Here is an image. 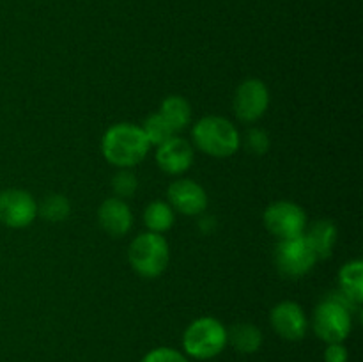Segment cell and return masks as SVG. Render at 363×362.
<instances>
[{
  "label": "cell",
  "instance_id": "ffe728a7",
  "mask_svg": "<svg viewBox=\"0 0 363 362\" xmlns=\"http://www.w3.org/2000/svg\"><path fill=\"white\" fill-rule=\"evenodd\" d=\"M140 128L142 131H144L145 138H147L149 146H160L176 135V131L172 130V126L167 123L165 117H163L160 112L151 114V116L144 121V124H142Z\"/></svg>",
  "mask_w": 363,
  "mask_h": 362
},
{
  "label": "cell",
  "instance_id": "e0dca14e",
  "mask_svg": "<svg viewBox=\"0 0 363 362\" xmlns=\"http://www.w3.org/2000/svg\"><path fill=\"white\" fill-rule=\"evenodd\" d=\"M160 114L165 117L167 123L172 126L174 131L184 130L191 121V106L183 96L172 94L165 98L160 105Z\"/></svg>",
  "mask_w": 363,
  "mask_h": 362
},
{
  "label": "cell",
  "instance_id": "ac0fdd59",
  "mask_svg": "<svg viewBox=\"0 0 363 362\" xmlns=\"http://www.w3.org/2000/svg\"><path fill=\"white\" fill-rule=\"evenodd\" d=\"M174 220H176V215H174L172 206L165 201L151 202L144 212L145 227L151 233H165L174 226Z\"/></svg>",
  "mask_w": 363,
  "mask_h": 362
},
{
  "label": "cell",
  "instance_id": "6da1fadb",
  "mask_svg": "<svg viewBox=\"0 0 363 362\" xmlns=\"http://www.w3.org/2000/svg\"><path fill=\"white\" fill-rule=\"evenodd\" d=\"M358 311H360V305L351 302L342 291H333L326 295L325 300L315 307L312 329L315 336L326 344L344 343L351 334L353 316Z\"/></svg>",
  "mask_w": 363,
  "mask_h": 362
},
{
  "label": "cell",
  "instance_id": "3957f363",
  "mask_svg": "<svg viewBox=\"0 0 363 362\" xmlns=\"http://www.w3.org/2000/svg\"><path fill=\"white\" fill-rule=\"evenodd\" d=\"M195 146L213 158H229L240 149L241 135L233 121L222 116H206L191 130Z\"/></svg>",
  "mask_w": 363,
  "mask_h": 362
},
{
  "label": "cell",
  "instance_id": "8fae6325",
  "mask_svg": "<svg viewBox=\"0 0 363 362\" xmlns=\"http://www.w3.org/2000/svg\"><path fill=\"white\" fill-rule=\"evenodd\" d=\"M169 204L174 212H179L183 215L195 216L204 213L208 208V194L204 187L194 180H176L169 185L167 190Z\"/></svg>",
  "mask_w": 363,
  "mask_h": 362
},
{
  "label": "cell",
  "instance_id": "603a6c76",
  "mask_svg": "<svg viewBox=\"0 0 363 362\" xmlns=\"http://www.w3.org/2000/svg\"><path fill=\"white\" fill-rule=\"evenodd\" d=\"M142 362H188V358L176 348L160 346L145 353Z\"/></svg>",
  "mask_w": 363,
  "mask_h": 362
},
{
  "label": "cell",
  "instance_id": "2e32d148",
  "mask_svg": "<svg viewBox=\"0 0 363 362\" xmlns=\"http://www.w3.org/2000/svg\"><path fill=\"white\" fill-rule=\"evenodd\" d=\"M340 290L351 302L357 305L363 300V263L360 259L346 263L339 272Z\"/></svg>",
  "mask_w": 363,
  "mask_h": 362
},
{
  "label": "cell",
  "instance_id": "7a4b0ae2",
  "mask_svg": "<svg viewBox=\"0 0 363 362\" xmlns=\"http://www.w3.org/2000/svg\"><path fill=\"white\" fill-rule=\"evenodd\" d=\"M149 142L140 126L131 123H117L105 131L101 138V153L112 165L128 169L147 156Z\"/></svg>",
  "mask_w": 363,
  "mask_h": 362
},
{
  "label": "cell",
  "instance_id": "52a82bcc",
  "mask_svg": "<svg viewBox=\"0 0 363 362\" xmlns=\"http://www.w3.org/2000/svg\"><path fill=\"white\" fill-rule=\"evenodd\" d=\"M264 227L279 240L301 236L307 229V213L293 201H275L264 209Z\"/></svg>",
  "mask_w": 363,
  "mask_h": 362
},
{
  "label": "cell",
  "instance_id": "44dd1931",
  "mask_svg": "<svg viewBox=\"0 0 363 362\" xmlns=\"http://www.w3.org/2000/svg\"><path fill=\"white\" fill-rule=\"evenodd\" d=\"M112 188L116 192V197L119 199H128L135 194V190L138 188V180L130 169H121L119 172L113 176L112 180Z\"/></svg>",
  "mask_w": 363,
  "mask_h": 362
},
{
  "label": "cell",
  "instance_id": "4fadbf2b",
  "mask_svg": "<svg viewBox=\"0 0 363 362\" xmlns=\"http://www.w3.org/2000/svg\"><path fill=\"white\" fill-rule=\"evenodd\" d=\"M98 222L106 234L119 238L130 233L133 226V215L124 199L108 197L99 206Z\"/></svg>",
  "mask_w": 363,
  "mask_h": 362
},
{
  "label": "cell",
  "instance_id": "277c9868",
  "mask_svg": "<svg viewBox=\"0 0 363 362\" xmlns=\"http://www.w3.org/2000/svg\"><path fill=\"white\" fill-rule=\"evenodd\" d=\"M227 346V329L220 319L202 316L194 319L183 334V350L188 357L209 361L222 353Z\"/></svg>",
  "mask_w": 363,
  "mask_h": 362
},
{
  "label": "cell",
  "instance_id": "9c48e42d",
  "mask_svg": "<svg viewBox=\"0 0 363 362\" xmlns=\"http://www.w3.org/2000/svg\"><path fill=\"white\" fill-rule=\"evenodd\" d=\"M269 106V91L259 78H247L241 82L234 94V112L243 123H255L266 114Z\"/></svg>",
  "mask_w": 363,
  "mask_h": 362
},
{
  "label": "cell",
  "instance_id": "30bf717a",
  "mask_svg": "<svg viewBox=\"0 0 363 362\" xmlns=\"http://www.w3.org/2000/svg\"><path fill=\"white\" fill-rule=\"evenodd\" d=\"M273 330L286 341H301L307 336L308 319L303 307L293 300L277 304L269 312Z\"/></svg>",
  "mask_w": 363,
  "mask_h": 362
},
{
  "label": "cell",
  "instance_id": "cb8c5ba5",
  "mask_svg": "<svg viewBox=\"0 0 363 362\" xmlns=\"http://www.w3.org/2000/svg\"><path fill=\"white\" fill-rule=\"evenodd\" d=\"M350 351L344 343H330L325 348V362H347Z\"/></svg>",
  "mask_w": 363,
  "mask_h": 362
},
{
  "label": "cell",
  "instance_id": "8992f818",
  "mask_svg": "<svg viewBox=\"0 0 363 362\" xmlns=\"http://www.w3.org/2000/svg\"><path fill=\"white\" fill-rule=\"evenodd\" d=\"M315 258L314 251L311 248L308 241L305 236H294L286 238V240H279L275 247V265L282 275L296 279V277H303L305 273L311 272L314 268Z\"/></svg>",
  "mask_w": 363,
  "mask_h": 362
},
{
  "label": "cell",
  "instance_id": "d6986e66",
  "mask_svg": "<svg viewBox=\"0 0 363 362\" xmlns=\"http://www.w3.org/2000/svg\"><path fill=\"white\" fill-rule=\"evenodd\" d=\"M38 213L43 219L48 220V222L59 224L69 216L71 204L67 197H64L62 194H50L38 206Z\"/></svg>",
  "mask_w": 363,
  "mask_h": 362
},
{
  "label": "cell",
  "instance_id": "ba28073f",
  "mask_svg": "<svg viewBox=\"0 0 363 362\" xmlns=\"http://www.w3.org/2000/svg\"><path fill=\"white\" fill-rule=\"evenodd\" d=\"M38 216V202L27 190L9 188L0 192V222L13 229L28 227Z\"/></svg>",
  "mask_w": 363,
  "mask_h": 362
},
{
  "label": "cell",
  "instance_id": "7c38bea8",
  "mask_svg": "<svg viewBox=\"0 0 363 362\" xmlns=\"http://www.w3.org/2000/svg\"><path fill=\"white\" fill-rule=\"evenodd\" d=\"M195 158L194 148L186 138L181 137H170L169 141L158 146L156 151V163L163 172L170 174V176H179V174L186 172L191 167Z\"/></svg>",
  "mask_w": 363,
  "mask_h": 362
},
{
  "label": "cell",
  "instance_id": "5b68a950",
  "mask_svg": "<svg viewBox=\"0 0 363 362\" xmlns=\"http://www.w3.org/2000/svg\"><path fill=\"white\" fill-rule=\"evenodd\" d=\"M170 248L165 238L158 233H142L128 247V261L131 268L145 279L160 277L169 266Z\"/></svg>",
  "mask_w": 363,
  "mask_h": 362
},
{
  "label": "cell",
  "instance_id": "7402d4cb",
  "mask_svg": "<svg viewBox=\"0 0 363 362\" xmlns=\"http://www.w3.org/2000/svg\"><path fill=\"white\" fill-rule=\"evenodd\" d=\"M241 141H243L245 148L248 151L257 156L266 155L269 149V135L264 130H261V128H250Z\"/></svg>",
  "mask_w": 363,
  "mask_h": 362
},
{
  "label": "cell",
  "instance_id": "9a60e30c",
  "mask_svg": "<svg viewBox=\"0 0 363 362\" xmlns=\"http://www.w3.org/2000/svg\"><path fill=\"white\" fill-rule=\"evenodd\" d=\"M227 344L240 353H255L262 344V332L254 323H238L227 329Z\"/></svg>",
  "mask_w": 363,
  "mask_h": 362
},
{
  "label": "cell",
  "instance_id": "5bb4252c",
  "mask_svg": "<svg viewBox=\"0 0 363 362\" xmlns=\"http://www.w3.org/2000/svg\"><path fill=\"white\" fill-rule=\"evenodd\" d=\"M318 259H328L337 243V226L332 220H318L311 224L303 233Z\"/></svg>",
  "mask_w": 363,
  "mask_h": 362
}]
</instances>
